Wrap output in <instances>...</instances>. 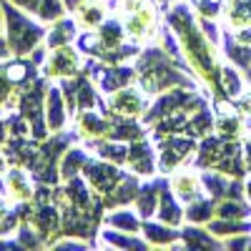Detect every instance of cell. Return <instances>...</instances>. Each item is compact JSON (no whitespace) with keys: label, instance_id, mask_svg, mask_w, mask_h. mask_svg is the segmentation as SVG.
<instances>
[{"label":"cell","instance_id":"obj_1","mask_svg":"<svg viewBox=\"0 0 251 251\" xmlns=\"http://www.w3.org/2000/svg\"><path fill=\"white\" fill-rule=\"evenodd\" d=\"M8 23H13V33H10V46H13V53H25L30 50V46H35L40 38H43V30L38 25H30L28 20H23L15 10L8 8Z\"/></svg>","mask_w":251,"mask_h":251},{"label":"cell","instance_id":"obj_2","mask_svg":"<svg viewBox=\"0 0 251 251\" xmlns=\"http://www.w3.org/2000/svg\"><path fill=\"white\" fill-rule=\"evenodd\" d=\"M153 8L151 5H141L133 15H128V35L136 40L149 38L153 30Z\"/></svg>","mask_w":251,"mask_h":251},{"label":"cell","instance_id":"obj_3","mask_svg":"<svg viewBox=\"0 0 251 251\" xmlns=\"http://www.w3.org/2000/svg\"><path fill=\"white\" fill-rule=\"evenodd\" d=\"M78 68V55L71 48H63L58 53H53V58L48 60V73L50 75H66V73H75Z\"/></svg>","mask_w":251,"mask_h":251},{"label":"cell","instance_id":"obj_4","mask_svg":"<svg viewBox=\"0 0 251 251\" xmlns=\"http://www.w3.org/2000/svg\"><path fill=\"white\" fill-rule=\"evenodd\" d=\"M111 103H113V108H116L118 113H126V116H133V113L141 111V98H138L133 91H118V93L111 98Z\"/></svg>","mask_w":251,"mask_h":251},{"label":"cell","instance_id":"obj_5","mask_svg":"<svg viewBox=\"0 0 251 251\" xmlns=\"http://www.w3.org/2000/svg\"><path fill=\"white\" fill-rule=\"evenodd\" d=\"M171 183H174V191H176L181 199H186V201L196 199V178H194L191 174H176Z\"/></svg>","mask_w":251,"mask_h":251},{"label":"cell","instance_id":"obj_6","mask_svg":"<svg viewBox=\"0 0 251 251\" xmlns=\"http://www.w3.org/2000/svg\"><path fill=\"white\" fill-rule=\"evenodd\" d=\"M100 20H103V5H98V3H83L78 8V23L83 28H91V25L100 23Z\"/></svg>","mask_w":251,"mask_h":251},{"label":"cell","instance_id":"obj_7","mask_svg":"<svg viewBox=\"0 0 251 251\" xmlns=\"http://www.w3.org/2000/svg\"><path fill=\"white\" fill-rule=\"evenodd\" d=\"M8 188L13 191V199H30V183H28L25 174L10 171V176H8Z\"/></svg>","mask_w":251,"mask_h":251},{"label":"cell","instance_id":"obj_8","mask_svg":"<svg viewBox=\"0 0 251 251\" xmlns=\"http://www.w3.org/2000/svg\"><path fill=\"white\" fill-rule=\"evenodd\" d=\"M128 158H131L133 169H136L138 174H149V171H151V151L146 149V146H138V149H133V151L128 153Z\"/></svg>","mask_w":251,"mask_h":251},{"label":"cell","instance_id":"obj_9","mask_svg":"<svg viewBox=\"0 0 251 251\" xmlns=\"http://www.w3.org/2000/svg\"><path fill=\"white\" fill-rule=\"evenodd\" d=\"M161 219H163L166 224H178V219H181L178 206L171 201V196H169V194L163 196V203H161Z\"/></svg>","mask_w":251,"mask_h":251},{"label":"cell","instance_id":"obj_10","mask_svg":"<svg viewBox=\"0 0 251 251\" xmlns=\"http://www.w3.org/2000/svg\"><path fill=\"white\" fill-rule=\"evenodd\" d=\"M48 118H50V128H58V126L63 123V113H60V98H58V93L53 91L50 93V98H48Z\"/></svg>","mask_w":251,"mask_h":251},{"label":"cell","instance_id":"obj_11","mask_svg":"<svg viewBox=\"0 0 251 251\" xmlns=\"http://www.w3.org/2000/svg\"><path fill=\"white\" fill-rule=\"evenodd\" d=\"M71 35H73V23L71 20H60L55 25V33L50 35V46H60L63 40H68Z\"/></svg>","mask_w":251,"mask_h":251},{"label":"cell","instance_id":"obj_12","mask_svg":"<svg viewBox=\"0 0 251 251\" xmlns=\"http://www.w3.org/2000/svg\"><path fill=\"white\" fill-rule=\"evenodd\" d=\"M83 161H86V156H83L78 149H75V151H71V153L66 156V163H63V176L71 178V176L75 174V169H78V166H80Z\"/></svg>","mask_w":251,"mask_h":251},{"label":"cell","instance_id":"obj_13","mask_svg":"<svg viewBox=\"0 0 251 251\" xmlns=\"http://www.w3.org/2000/svg\"><path fill=\"white\" fill-rule=\"evenodd\" d=\"M146 234H149V239L151 241H156V244H166V241H174L176 239V234L174 231H169V228H161V226H146Z\"/></svg>","mask_w":251,"mask_h":251},{"label":"cell","instance_id":"obj_14","mask_svg":"<svg viewBox=\"0 0 251 251\" xmlns=\"http://www.w3.org/2000/svg\"><path fill=\"white\" fill-rule=\"evenodd\" d=\"M208 216H211V203H196L188 208V219L194 221H206Z\"/></svg>","mask_w":251,"mask_h":251},{"label":"cell","instance_id":"obj_15","mask_svg":"<svg viewBox=\"0 0 251 251\" xmlns=\"http://www.w3.org/2000/svg\"><path fill=\"white\" fill-rule=\"evenodd\" d=\"M113 226H123V228H128V231H133V228L138 226V221L131 216V214H118V216H111L108 219Z\"/></svg>","mask_w":251,"mask_h":251},{"label":"cell","instance_id":"obj_16","mask_svg":"<svg viewBox=\"0 0 251 251\" xmlns=\"http://www.w3.org/2000/svg\"><path fill=\"white\" fill-rule=\"evenodd\" d=\"M219 214L224 216V219H239V216H244L246 211L241 206H236V203H224L221 208H219Z\"/></svg>","mask_w":251,"mask_h":251},{"label":"cell","instance_id":"obj_17","mask_svg":"<svg viewBox=\"0 0 251 251\" xmlns=\"http://www.w3.org/2000/svg\"><path fill=\"white\" fill-rule=\"evenodd\" d=\"M241 111H244V113H251V96H246V98H244V103H241Z\"/></svg>","mask_w":251,"mask_h":251},{"label":"cell","instance_id":"obj_18","mask_svg":"<svg viewBox=\"0 0 251 251\" xmlns=\"http://www.w3.org/2000/svg\"><path fill=\"white\" fill-rule=\"evenodd\" d=\"M0 55H5V43H3V38H0Z\"/></svg>","mask_w":251,"mask_h":251},{"label":"cell","instance_id":"obj_19","mask_svg":"<svg viewBox=\"0 0 251 251\" xmlns=\"http://www.w3.org/2000/svg\"><path fill=\"white\" fill-rule=\"evenodd\" d=\"M3 171H5V161H3V158H0V174H3Z\"/></svg>","mask_w":251,"mask_h":251}]
</instances>
